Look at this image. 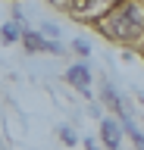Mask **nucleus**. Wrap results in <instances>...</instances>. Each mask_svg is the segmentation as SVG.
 <instances>
[{
  "label": "nucleus",
  "mask_w": 144,
  "mask_h": 150,
  "mask_svg": "<svg viewBox=\"0 0 144 150\" xmlns=\"http://www.w3.org/2000/svg\"><path fill=\"white\" fill-rule=\"evenodd\" d=\"M144 28V13L138 3H122L119 9H113L110 16L104 19V31L110 38H119V41H128Z\"/></svg>",
  "instance_id": "obj_1"
},
{
  "label": "nucleus",
  "mask_w": 144,
  "mask_h": 150,
  "mask_svg": "<svg viewBox=\"0 0 144 150\" xmlns=\"http://www.w3.org/2000/svg\"><path fill=\"white\" fill-rule=\"evenodd\" d=\"M100 138H104V144L110 150H116V147H119V138H122V125L113 122V119H104V125H100Z\"/></svg>",
  "instance_id": "obj_2"
},
{
  "label": "nucleus",
  "mask_w": 144,
  "mask_h": 150,
  "mask_svg": "<svg viewBox=\"0 0 144 150\" xmlns=\"http://www.w3.org/2000/svg\"><path fill=\"white\" fill-rule=\"evenodd\" d=\"M66 81L78 91H88V84H91V75H88V66H72L66 75Z\"/></svg>",
  "instance_id": "obj_3"
},
{
  "label": "nucleus",
  "mask_w": 144,
  "mask_h": 150,
  "mask_svg": "<svg viewBox=\"0 0 144 150\" xmlns=\"http://www.w3.org/2000/svg\"><path fill=\"white\" fill-rule=\"evenodd\" d=\"M22 41H25V47H28V50H50V53H60L57 44H47V41H44L41 35H35V31H25V35H22Z\"/></svg>",
  "instance_id": "obj_4"
},
{
  "label": "nucleus",
  "mask_w": 144,
  "mask_h": 150,
  "mask_svg": "<svg viewBox=\"0 0 144 150\" xmlns=\"http://www.w3.org/2000/svg\"><path fill=\"white\" fill-rule=\"evenodd\" d=\"M16 38H19V28H16V25H6V28H3V41H16Z\"/></svg>",
  "instance_id": "obj_5"
},
{
  "label": "nucleus",
  "mask_w": 144,
  "mask_h": 150,
  "mask_svg": "<svg viewBox=\"0 0 144 150\" xmlns=\"http://www.w3.org/2000/svg\"><path fill=\"white\" fill-rule=\"evenodd\" d=\"M125 128H128V134H132V141H135V144H138V147L144 150V134H138V128H132V125H125Z\"/></svg>",
  "instance_id": "obj_6"
},
{
  "label": "nucleus",
  "mask_w": 144,
  "mask_h": 150,
  "mask_svg": "<svg viewBox=\"0 0 144 150\" xmlns=\"http://www.w3.org/2000/svg\"><path fill=\"white\" fill-rule=\"evenodd\" d=\"M94 0H72V9H85V6H91Z\"/></svg>",
  "instance_id": "obj_7"
},
{
  "label": "nucleus",
  "mask_w": 144,
  "mask_h": 150,
  "mask_svg": "<svg viewBox=\"0 0 144 150\" xmlns=\"http://www.w3.org/2000/svg\"><path fill=\"white\" fill-rule=\"evenodd\" d=\"M75 53H82V56L88 53V44H85V41H75Z\"/></svg>",
  "instance_id": "obj_8"
},
{
  "label": "nucleus",
  "mask_w": 144,
  "mask_h": 150,
  "mask_svg": "<svg viewBox=\"0 0 144 150\" xmlns=\"http://www.w3.org/2000/svg\"><path fill=\"white\" fill-rule=\"evenodd\" d=\"M63 141H66V144H72V141H75V134H72L69 128H63Z\"/></svg>",
  "instance_id": "obj_9"
}]
</instances>
